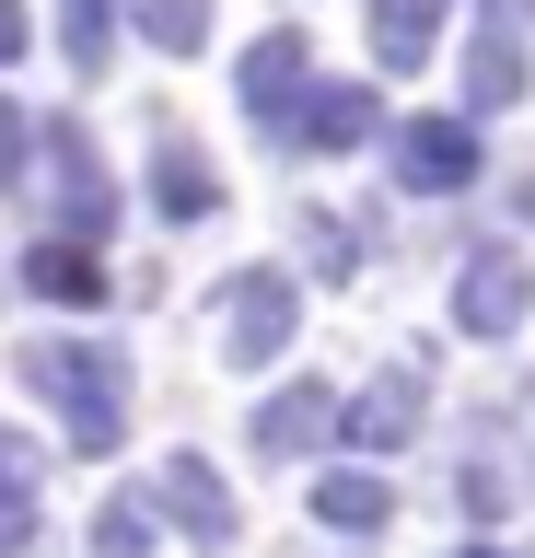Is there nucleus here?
Returning a JSON list of instances; mask_svg holds the SVG:
<instances>
[{
	"mask_svg": "<svg viewBox=\"0 0 535 558\" xmlns=\"http://www.w3.org/2000/svg\"><path fill=\"white\" fill-rule=\"evenodd\" d=\"M24 396H47V408L71 418V453H117L129 442V361L94 338H24Z\"/></svg>",
	"mask_w": 535,
	"mask_h": 558,
	"instance_id": "1",
	"label": "nucleus"
},
{
	"mask_svg": "<svg viewBox=\"0 0 535 558\" xmlns=\"http://www.w3.org/2000/svg\"><path fill=\"white\" fill-rule=\"evenodd\" d=\"M36 174H47V209H59V244L117 233V174H106V151H94L82 117H47L36 129Z\"/></svg>",
	"mask_w": 535,
	"mask_h": 558,
	"instance_id": "2",
	"label": "nucleus"
},
{
	"mask_svg": "<svg viewBox=\"0 0 535 558\" xmlns=\"http://www.w3.org/2000/svg\"><path fill=\"white\" fill-rule=\"evenodd\" d=\"M221 291H233V314H221V361H233V373H268V361L291 349V326H303V279H291V268H233Z\"/></svg>",
	"mask_w": 535,
	"mask_h": 558,
	"instance_id": "3",
	"label": "nucleus"
},
{
	"mask_svg": "<svg viewBox=\"0 0 535 558\" xmlns=\"http://www.w3.org/2000/svg\"><path fill=\"white\" fill-rule=\"evenodd\" d=\"M141 512H163L175 535H198V547H233V535H245L233 488L210 477V453H163V465L141 477Z\"/></svg>",
	"mask_w": 535,
	"mask_h": 558,
	"instance_id": "4",
	"label": "nucleus"
},
{
	"mask_svg": "<svg viewBox=\"0 0 535 558\" xmlns=\"http://www.w3.org/2000/svg\"><path fill=\"white\" fill-rule=\"evenodd\" d=\"M373 129H385L373 82H303L291 117H268V151H361Z\"/></svg>",
	"mask_w": 535,
	"mask_h": 558,
	"instance_id": "5",
	"label": "nucleus"
},
{
	"mask_svg": "<svg viewBox=\"0 0 535 558\" xmlns=\"http://www.w3.org/2000/svg\"><path fill=\"white\" fill-rule=\"evenodd\" d=\"M385 163H396L408 198H454V186H477V129L465 117H396Z\"/></svg>",
	"mask_w": 535,
	"mask_h": 558,
	"instance_id": "6",
	"label": "nucleus"
},
{
	"mask_svg": "<svg viewBox=\"0 0 535 558\" xmlns=\"http://www.w3.org/2000/svg\"><path fill=\"white\" fill-rule=\"evenodd\" d=\"M524 314H535V268L512 256V244H477V256L454 268V326L465 338H512Z\"/></svg>",
	"mask_w": 535,
	"mask_h": 558,
	"instance_id": "7",
	"label": "nucleus"
},
{
	"mask_svg": "<svg viewBox=\"0 0 535 558\" xmlns=\"http://www.w3.org/2000/svg\"><path fill=\"white\" fill-rule=\"evenodd\" d=\"M420 373H430V361L408 349V361H396V373L373 384V396H350V408H338V430H350L361 453H396V442H408V430L430 418V384H420Z\"/></svg>",
	"mask_w": 535,
	"mask_h": 558,
	"instance_id": "8",
	"label": "nucleus"
},
{
	"mask_svg": "<svg viewBox=\"0 0 535 558\" xmlns=\"http://www.w3.org/2000/svg\"><path fill=\"white\" fill-rule=\"evenodd\" d=\"M303 82H315V35H303V24L256 35L245 59H233V94L256 105V129H268V117H291V94H303Z\"/></svg>",
	"mask_w": 535,
	"mask_h": 558,
	"instance_id": "9",
	"label": "nucleus"
},
{
	"mask_svg": "<svg viewBox=\"0 0 535 558\" xmlns=\"http://www.w3.org/2000/svg\"><path fill=\"white\" fill-rule=\"evenodd\" d=\"M221 198H233V186H221V163H210L186 129H163V140H151V209H163V221H210Z\"/></svg>",
	"mask_w": 535,
	"mask_h": 558,
	"instance_id": "10",
	"label": "nucleus"
},
{
	"mask_svg": "<svg viewBox=\"0 0 535 558\" xmlns=\"http://www.w3.org/2000/svg\"><path fill=\"white\" fill-rule=\"evenodd\" d=\"M326 442H338V396H326L315 373L280 384V396L256 408V453H268V465H291V453H326Z\"/></svg>",
	"mask_w": 535,
	"mask_h": 558,
	"instance_id": "11",
	"label": "nucleus"
},
{
	"mask_svg": "<svg viewBox=\"0 0 535 558\" xmlns=\"http://www.w3.org/2000/svg\"><path fill=\"white\" fill-rule=\"evenodd\" d=\"M12 279H24L36 303H106V291H117V279H106V256H94V244H59V233H36V244H24V268H12Z\"/></svg>",
	"mask_w": 535,
	"mask_h": 558,
	"instance_id": "12",
	"label": "nucleus"
},
{
	"mask_svg": "<svg viewBox=\"0 0 535 558\" xmlns=\"http://www.w3.org/2000/svg\"><path fill=\"white\" fill-rule=\"evenodd\" d=\"M315 523H326V535H373V523H396V477H385V465H338V477H315Z\"/></svg>",
	"mask_w": 535,
	"mask_h": 558,
	"instance_id": "13",
	"label": "nucleus"
},
{
	"mask_svg": "<svg viewBox=\"0 0 535 558\" xmlns=\"http://www.w3.org/2000/svg\"><path fill=\"white\" fill-rule=\"evenodd\" d=\"M500 105H524V35H489L465 47V117H500Z\"/></svg>",
	"mask_w": 535,
	"mask_h": 558,
	"instance_id": "14",
	"label": "nucleus"
},
{
	"mask_svg": "<svg viewBox=\"0 0 535 558\" xmlns=\"http://www.w3.org/2000/svg\"><path fill=\"white\" fill-rule=\"evenodd\" d=\"M430 35H442V0H373V59L385 70H420Z\"/></svg>",
	"mask_w": 535,
	"mask_h": 558,
	"instance_id": "15",
	"label": "nucleus"
},
{
	"mask_svg": "<svg viewBox=\"0 0 535 558\" xmlns=\"http://www.w3.org/2000/svg\"><path fill=\"white\" fill-rule=\"evenodd\" d=\"M129 12H141V35L163 59H198V47H210V0H129Z\"/></svg>",
	"mask_w": 535,
	"mask_h": 558,
	"instance_id": "16",
	"label": "nucleus"
},
{
	"mask_svg": "<svg viewBox=\"0 0 535 558\" xmlns=\"http://www.w3.org/2000/svg\"><path fill=\"white\" fill-rule=\"evenodd\" d=\"M512 500H524V477H512L500 453H477V465L454 477V512H465V523H512Z\"/></svg>",
	"mask_w": 535,
	"mask_h": 558,
	"instance_id": "17",
	"label": "nucleus"
},
{
	"mask_svg": "<svg viewBox=\"0 0 535 558\" xmlns=\"http://www.w3.org/2000/svg\"><path fill=\"white\" fill-rule=\"evenodd\" d=\"M291 233H303V268H315V279H350V268H361V244H350V221H338V209H303Z\"/></svg>",
	"mask_w": 535,
	"mask_h": 558,
	"instance_id": "18",
	"label": "nucleus"
},
{
	"mask_svg": "<svg viewBox=\"0 0 535 558\" xmlns=\"http://www.w3.org/2000/svg\"><path fill=\"white\" fill-rule=\"evenodd\" d=\"M94 558H151V512H141V488H117L106 512H94Z\"/></svg>",
	"mask_w": 535,
	"mask_h": 558,
	"instance_id": "19",
	"label": "nucleus"
},
{
	"mask_svg": "<svg viewBox=\"0 0 535 558\" xmlns=\"http://www.w3.org/2000/svg\"><path fill=\"white\" fill-rule=\"evenodd\" d=\"M106 59H117V12H106V0H71V70L106 82Z\"/></svg>",
	"mask_w": 535,
	"mask_h": 558,
	"instance_id": "20",
	"label": "nucleus"
},
{
	"mask_svg": "<svg viewBox=\"0 0 535 558\" xmlns=\"http://www.w3.org/2000/svg\"><path fill=\"white\" fill-rule=\"evenodd\" d=\"M0 186H12V198L36 186V117H24L12 94H0Z\"/></svg>",
	"mask_w": 535,
	"mask_h": 558,
	"instance_id": "21",
	"label": "nucleus"
},
{
	"mask_svg": "<svg viewBox=\"0 0 535 558\" xmlns=\"http://www.w3.org/2000/svg\"><path fill=\"white\" fill-rule=\"evenodd\" d=\"M24 47H36V12H24V0H0V70L24 59Z\"/></svg>",
	"mask_w": 535,
	"mask_h": 558,
	"instance_id": "22",
	"label": "nucleus"
},
{
	"mask_svg": "<svg viewBox=\"0 0 535 558\" xmlns=\"http://www.w3.org/2000/svg\"><path fill=\"white\" fill-rule=\"evenodd\" d=\"M500 209H512V221H535V163H512V174H500Z\"/></svg>",
	"mask_w": 535,
	"mask_h": 558,
	"instance_id": "23",
	"label": "nucleus"
},
{
	"mask_svg": "<svg viewBox=\"0 0 535 558\" xmlns=\"http://www.w3.org/2000/svg\"><path fill=\"white\" fill-rule=\"evenodd\" d=\"M489 12V35H535V0H477Z\"/></svg>",
	"mask_w": 535,
	"mask_h": 558,
	"instance_id": "24",
	"label": "nucleus"
},
{
	"mask_svg": "<svg viewBox=\"0 0 535 558\" xmlns=\"http://www.w3.org/2000/svg\"><path fill=\"white\" fill-rule=\"evenodd\" d=\"M465 558H512V547H465Z\"/></svg>",
	"mask_w": 535,
	"mask_h": 558,
	"instance_id": "25",
	"label": "nucleus"
}]
</instances>
